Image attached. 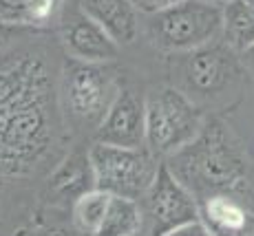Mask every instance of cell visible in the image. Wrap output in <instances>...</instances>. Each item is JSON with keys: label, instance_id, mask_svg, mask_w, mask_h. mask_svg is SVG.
Masks as SVG:
<instances>
[{"label": "cell", "instance_id": "cell-1", "mask_svg": "<svg viewBox=\"0 0 254 236\" xmlns=\"http://www.w3.org/2000/svg\"><path fill=\"white\" fill-rule=\"evenodd\" d=\"M168 166L197 201L230 194L254 212V166L241 141L221 121L203 124L188 146L170 155Z\"/></svg>", "mask_w": 254, "mask_h": 236}, {"label": "cell", "instance_id": "cell-2", "mask_svg": "<svg viewBox=\"0 0 254 236\" xmlns=\"http://www.w3.org/2000/svg\"><path fill=\"white\" fill-rule=\"evenodd\" d=\"M95 188L115 196L141 201L153 185L159 164L148 146L124 148V146L97 141L89 152Z\"/></svg>", "mask_w": 254, "mask_h": 236}, {"label": "cell", "instance_id": "cell-3", "mask_svg": "<svg viewBox=\"0 0 254 236\" xmlns=\"http://www.w3.org/2000/svg\"><path fill=\"white\" fill-rule=\"evenodd\" d=\"M223 27V7L212 0H182L153 13L150 36L168 51H194Z\"/></svg>", "mask_w": 254, "mask_h": 236}, {"label": "cell", "instance_id": "cell-4", "mask_svg": "<svg viewBox=\"0 0 254 236\" xmlns=\"http://www.w3.org/2000/svg\"><path fill=\"white\" fill-rule=\"evenodd\" d=\"M199 111L179 91L164 86L146 100V146L155 155H173L201 132Z\"/></svg>", "mask_w": 254, "mask_h": 236}, {"label": "cell", "instance_id": "cell-5", "mask_svg": "<svg viewBox=\"0 0 254 236\" xmlns=\"http://www.w3.org/2000/svg\"><path fill=\"white\" fill-rule=\"evenodd\" d=\"M144 230L150 234H170L188 221L201 219L197 196L179 181L168 164H159L153 185L141 199Z\"/></svg>", "mask_w": 254, "mask_h": 236}, {"label": "cell", "instance_id": "cell-6", "mask_svg": "<svg viewBox=\"0 0 254 236\" xmlns=\"http://www.w3.org/2000/svg\"><path fill=\"white\" fill-rule=\"evenodd\" d=\"M115 82L97 62H75L69 66L64 77L66 106L84 124L97 126L106 117L111 104L117 97Z\"/></svg>", "mask_w": 254, "mask_h": 236}, {"label": "cell", "instance_id": "cell-7", "mask_svg": "<svg viewBox=\"0 0 254 236\" xmlns=\"http://www.w3.org/2000/svg\"><path fill=\"white\" fill-rule=\"evenodd\" d=\"M97 141L124 148L146 146V100L130 88L117 93L106 117L97 126Z\"/></svg>", "mask_w": 254, "mask_h": 236}, {"label": "cell", "instance_id": "cell-8", "mask_svg": "<svg viewBox=\"0 0 254 236\" xmlns=\"http://www.w3.org/2000/svg\"><path fill=\"white\" fill-rule=\"evenodd\" d=\"M62 40H64V47L69 49V53L75 60L97 62V64L115 60L117 47H120L104 31V27H100L84 11L69 18V22L62 29Z\"/></svg>", "mask_w": 254, "mask_h": 236}, {"label": "cell", "instance_id": "cell-9", "mask_svg": "<svg viewBox=\"0 0 254 236\" xmlns=\"http://www.w3.org/2000/svg\"><path fill=\"white\" fill-rule=\"evenodd\" d=\"M80 7L117 44H130L137 38V7L130 0H82Z\"/></svg>", "mask_w": 254, "mask_h": 236}, {"label": "cell", "instance_id": "cell-10", "mask_svg": "<svg viewBox=\"0 0 254 236\" xmlns=\"http://www.w3.org/2000/svg\"><path fill=\"white\" fill-rule=\"evenodd\" d=\"M201 219L212 234H246L254 232V212L230 194H212L199 201Z\"/></svg>", "mask_w": 254, "mask_h": 236}, {"label": "cell", "instance_id": "cell-11", "mask_svg": "<svg viewBox=\"0 0 254 236\" xmlns=\"http://www.w3.org/2000/svg\"><path fill=\"white\" fill-rule=\"evenodd\" d=\"M226 42L234 51H248L254 44V7L248 0H226L223 27Z\"/></svg>", "mask_w": 254, "mask_h": 236}, {"label": "cell", "instance_id": "cell-12", "mask_svg": "<svg viewBox=\"0 0 254 236\" xmlns=\"http://www.w3.org/2000/svg\"><path fill=\"white\" fill-rule=\"evenodd\" d=\"M144 232V212L139 201L128 196H111L109 212L104 216L100 234L109 236H133Z\"/></svg>", "mask_w": 254, "mask_h": 236}, {"label": "cell", "instance_id": "cell-13", "mask_svg": "<svg viewBox=\"0 0 254 236\" xmlns=\"http://www.w3.org/2000/svg\"><path fill=\"white\" fill-rule=\"evenodd\" d=\"M62 0H0V20L16 24H47L60 11Z\"/></svg>", "mask_w": 254, "mask_h": 236}, {"label": "cell", "instance_id": "cell-14", "mask_svg": "<svg viewBox=\"0 0 254 236\" xmlns=\"http://www.w3.org/2000/svg\"><path fill=\"white\" fill-rule=\"evenodd\" d=\"M228 71H230V64L221 51L217 49L201 51L190 62V82L203 91H212L228 80Z\"/></svg>", "mask_w": 254, "mask_h": 236}, {"label": "cell", "instance_id": "cell-15", "mask_svg": "<svg viewBox=\"0 0 254 236\" xmlns=\"http://www.w3.org/2000/svg\"><path fill=\"white\" fill-rule=\"evenodd\" d=\"M111 196L104 190L95 188L93 192H86L77 199L75 208H73V221H75V228L84 234H100L102 223H104V216L109 212V203Z\"/></svg>", "mask_w": 254, "mask_h": 236}, {"label": "cell", "instance_id": "cell-16", "mask_svg": "<svg viewBox=\"0 0 254 236\" xmlns=\"http://www.w3.org/2000/svg\"><path fill=\"white\" fill-rule=\"evenodd\" d=\"M212 234V230L208 228V223L203 219H194V221H188V223L179 225V228H175L170 236H208Z\"/></svg>", "mask_w": 254, "mask_h": 236}, {"label": "cell", "instance_id": "cell-17", "mask_svg": "<svg viewBox=\"0 0 254 236\" xmlns=\"http://www.w3.org/2000/svg\"><path fill=\"white\" fill-rule=\"evenodd\" d=\"M137 9L141 11H148V13H155V11H162V9L170 7L175 2H182V0H130Z\"/></svg>", "mask_w": 254, "mask_h": 236}, {"label": "cell", "instance_id": "cell-18", "mask_svg": "<svg viewBox=\"0 0 254 236\" xmlns=\"http://www.w3.org/2000/svg\"><path fill=\"white\" fill-rule=\"evenodd\" d=\"M243 56H246V64H248V68L252 71V75H254V44L248 51H243Z\"/></svg>", "mask_w": 254, "mask_h": 236}, {"label": "cell", "instance_id": "cell-19", "mask_svg": "<svg viewBox=\"0 0 254 236\" xmlns=\"http://www.w3.org/2000/svg\"><path fill=\"white\" fill-rule=\"evenodd\" d=\"M212 2H226V0H212Z\"/></svg>", "mask_w": 254, "mask_h": 236}, {"label": "cell", "instance_id": "cell-20", "mask_svg": "<svg viewBox=\"0 0 254 236\" xmlns=\"http://www.w3.org/2000/svg\"><path fill=\"white\" fill-rule=\"evenodd\" d=\"M248 2H250V4H252V7H254V0H248Z\"/></svg>", "mask_w": 254, "mask_h": 236}]
</instances>
